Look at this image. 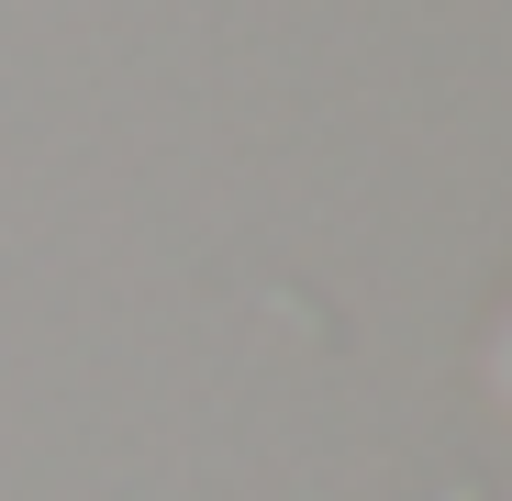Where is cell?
Masks as SVG:
<instances>
[{"label": "cell", "mask_w": 512, "mask_h": 501, "mask_svg": "<svg viewBox=\"0 0 512 501\" xmlns=\"http://www.w3.org/2000/svg\"><path fill=\"white\" fill-rule=\"evenodd\" d=\"M479 379H490V401L512 412V301H501V323H490V346H479Z\"/></svg>", "instance_id": "6da1fadb"}]
</instances>
